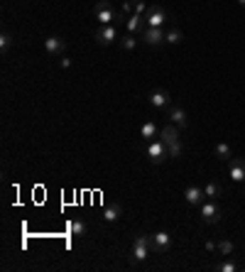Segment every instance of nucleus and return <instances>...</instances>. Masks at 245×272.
<instances>
[{
    "label": "nucleus",
    "mask_w": 245,
    "mask_h": 272,
    "mask_svg": "<svg viewBox=\"0 0 245 272\" xmlns=\"http://www.w3.org/2000/svg\"><path fill=\"white\" fill-rule=\"evenodd\" d=\"M152 252V235H137L133 240V250H130V262L137 265V262H145Z\"/></svg>",
    "instance_id": "f257e3e1"
},
{
    "label": "nucleus",
    "mask_w": 245,
    "mask_h": 272,
    "mask_svg": "<svg viewBox=\"0 0 245 272\" xmlns=\"http://www.w3.org/2000/svg\"><path fill=\"white\" fill-rule=\"evenodd\" d=\"M93 20H98L101 25H115V20H120V15L113 10V5H111V3L101 0V3L93 8Z\"/></svg>",
    "instance_id": "f03ea898"
},
{
    "label": "nucleus",
    "mask_w": 245,
    "mask_h": 272,
    "mask_svg": "<svg viewBox=\"0 0 245 272\" xmlns=\"http://www.w3.org/2000/svg\"><path fill=\"white\" fill-rule=\"evenodd\" d=\"M147 157H150V162L152 164H162L169 155H167V145L162 142V140H150L147 142Z\"/></svg>",
    "instance_id": "7ed1b4c3"
},
{
    "label": "nucleus",
    "mask_w": 245,
    "mask_h": 272,
    "mask_svg": "<svg viewBox=\"0 0 245 272\" xmlns=\"http://www.w3.org/2000/svg\"><path fill=\"white\" fill-rule=\"evenodd\" d=\"M167 20H169V18H167L164 8H159V5H150L147 13H145V23H147V27H162Z\"/></svg>",
    "instance_id": "20e7f679"
},
{
    "label": "nucleus",
    "mask_w": 245,
    "mask_h": 272,
    "mask_svg": "<svg viewBox=\"0 0 245 272\" xmlns=\"http://www.w3.org/2000/svg\"><path fill=\"white\" fill-rule=\"evenodd\" d=\"M150 103H152L155 108L164 111V108L172 106V96H169L164 89H155V91H150Z\"/></svg>",
    "instance_id": "39448f33"
},
{
    "label": "nucleus",
    "mask_w": 245,
    "mask_h": 272,
    "mask_svg": "<svg viewBox=\"0 0 245 272\" xmlns=\"http://www.w3.org/2000/svg\"><path fill=\"white\" fill-rule=\"evenodd\" d=\"M221 213H223V211H221L211 199H208V204L201 206V218H203V223H218V221H221Z\"/></svg>",
    "instance_id": "423d86ee"
},
{
    "label": "nucleus",
    "mask_w": 245,
    "mask_h": 272,
    "mask_svg": "<svg viewBox=\"0 0 245 272\" xmlns=\"http://www.w3.org/2000/svg\"><path fill=\"white\" fill-rule=\"evenodd\" d=\"M169 248H172V235H169V233L159 230V233L152 235V250H155V252H167Z\"/></svg>",
    "instance_id": "0eeeda50"
},
{
    "label": "nucleus",
    "mask_w": 245,
    "mask_h": 272,
    "mask_svg": "<svg viewBox=\"0 0 245 272\" xmlns=\"http://www.w3.org/2000/svg\"><path fill=\"white\" fill-rule=\"evenodd\" d=\"M164 35H167V32H162V27H147V30H142V40H145L150 47L162 45V42H164Z\"/></svg>",
    "instance_id": "6e6552de"
},
{
    "label": "nucleus",
    "mask_w": 245,
    "mask_h": 272,
    "mask_svg": "<svg viewBox=\"0 0 245 272\" xmlns=\"http://www.w3.org/2000/svg\"><path fill=\"white\" fill-rule=\"evenodd\" d=\"M167 113H169V120H172L179 130L189 125V120H186V111H184L181 106H169V108H167Z\"/></svg>",
    "instance_id": "1a4fd4ad"
},
{
    "label": "nucleus",
    "mask_w": 245,
    "mask_h": 272,
    "mask_svg": "<svg viewBox=\"0 0 245 272\" xmlns=\"http://www.w3.org/2000/svg\"><path fill=\"white\" fill-rule=\"evenodd\" d=\"M96 40H98V45H111V42H115V40H118L115 25H103V27L96 32Z\"/></svg>",
    "instance_id": "9d476101"
},
{
    "label": "nucleus",
    "mask_w": 245,
    "mask_h": 272,
    "mask_svg": "<svg viewBox=\"0 0 245 272\" xmlns=\"http://www.w3.org/2000/svg\"><path fill=\"white\" fill-rule=\"evenodd\" d=\"M64 49H67V42H64L62 37H49V40H45V52H47V54L57 57V54H64Z\"/></svg>",
    "instance_id": "9b49d317"
},
{
    "label": "nucleus",
    "mask_w": 245,
    "mask_h": 272,
    "mask_svg": "<svg viewBox=\"0 0 245 272\" xmlns=\"http://www.w3.org/2000/svg\"><path fill=\"white\" fill-rule=\"evenodd\" d=\"M228 172L233 181H245V159H230Z\"/></svg>",
    "instance_id": "f8f14e48"
},
{
    "label": "nucleus",
    "mask_w": 245,
    "mask_h": 272,
    "mask_svg": "<svg viewBox=\"0 0 245 272\" xmlns=\"http://www.w3.org/2000/svg\"><path fill=\"white\" fill-rule=\"evenodd\" d=\"M203 189H199V186H186V191H184V199H186V204L189 206H199L201 201H203Z\"/></svg>",
    "instance_id": "ddd939ff"
},
{
    "label": "nucleus",
    "mask_w": 245,
    "mask_h": 272,
    "mask_svg": "<svg viewBox=\"0 0 245 272\" xmlns=\"http://www.w3.org/2000/svg\"><path fill=\"white\" fill-rule=\"evenodd\" d=\"M159 137H162V142H164V145H172V142H177V140H179V128H177L174 123H169V125H164V128H162Z\"/></svg>",
    "instance_id": "4468645a"
},
{
    "label": "nucleus",
    "mask_w": 245,
    "mask_h": 272,
    "mask_svg": "<svg viewBox=\"0 0 245 272\" xmlns=\"http://www.w3.org/2000/svg\"><path fill=\"white\" fill-rule=\"evenodd\" d=\"M145 25H147V23H145V18H142V15H137V13H133V15L125 20V27H128V32H130V35L140 32Z\"/></svg>",
    "instance_id": "2eb2a0df"
},
{
    "label": "nucleus",
    "mask_w": 245,
    "mask_h": 272,
    "mask_svg": "<svg viewBox=\"0 0 245 272\" xmlns=\"http://www.w3.org/2000/svg\"><path fill=\"white\" fill-rule=\"evenodd\" d=\"M120 213H123V206H120V204H111V206L103 208V221H106V223H113V221L120 218Z\"/></svg>",
    "instance_id": "dca6fc26"
},
{
    "label": "nucleus",
    "mask_w": 245,
    "mask_h": 272,
    "mask_svg": "<svg viewBox=\"0 0 245 272\" xmlns=\"http://www.w3.org/2000/svg\"><path fill=\"white\" fill-rule=\"evenodd\" d=\"M69 230H71V235H86L89 226H86V221H81V218H74V221L69 223Z\"/></svg>",
    "instance_id": "f3484780"
},
{
    "label": "nucleus",
    "mask_w": 245,
    "mask_h": 272,
    "mask_svg": "<svg viewBox=\"0 0 245 272\" xmlns=\"http://www.w3.org/2000/svg\"><path fill=\"white\" fill-rule=\"evenodd\" d=\"M203 194H206V199H218L221 196V184H216V181H208L206 186H203Z\"/></svg>",
    "instance_id": "a211bd4d"
},
{
    "label": "nucleus",
    "mask_w": 245,
    "mask_h": 272,
    "mask_svg": "<svg viewBox=\"0 0 245 272\" xmlns=\"http://www.w3.org/2000/svg\"><path fill=\"white\" fill-rule=\"evenodd\" d=\"M140 135H142V140H147V142H150V140L157 135V125H155V123H145V125L140 128Z\"/></svg>",
    "instance_id": "6ab92c4d"
},
{
    "label": "nucleus",
    "mask_w": 245,
    "mask_h": 272,
    "mask_svg": "<svg viewBox=\"0 0 245 272\" xmlns=\"http://www.w3.org/2000/svg\"><path fill=\"white\" fill-rule=\"evenodd\" d=\"M230 155H233V150H230L228 142H218L216 145V157L218 159H230Z\"/></svg>",
    "instance_id": "aec40b11"
},
{
    "label": "nucleus",
    "mask_w": 245,
    "mask_h": 272,
    "mask_svg": "<svg viewBox=\"0 0 245 272\" xmlns=\"http://www.w3.org/2000/svg\"><path fill=\"white\" fill-rule=\"evenodd\" d=\"M184 40V35H181V30H177V27H172L167 35H164V42H169V45H179Z\"/></svg>",
    "instance_id": "412c9836"
},
{
    "label": "nucleus",
    "mask_w": 245,
    "mask_h": 272,
    "mask_svg": "<svg viewBox=\"0 0 245 272\" xmlns=\"http://www.w3.org/2000/svg\"><path fill=\"white\" fill-rule=\"evenodd\" d=\"M13 47V35L5 30L3 35H0V49H3V54H8V49Z\"/></svg>",
    "instance_id": "4be33fe9"
},
{
    "label": "nucleus",
    "mask_w": 245,
    "mask_h": 272,
    "mask_svg": "<svg viewBox=\"0 0 245 272\" xmlns=\"http://www.w3.org/2000/svg\"><path fill=\"white\" fill-rule=\"evenodd\" d=\"M181 150H184V147H181V142H179V140H177V142H172V145H167V155H169L172 159H177V157L181 155Z\"/></svg>",
    "instance_id": "5701e85b"
},
{
    "label": "nucleus",
    "mask_w": 245,
    "mask_h": 272,
    "mask_svg": "<svg viewBox=\"0 0 245 272\" xmlns=\"http://www.w3.org/2000/svg\"><path fill=\"white\" fill-rule=\"evenodd\" d=\"M233 250H235V245H233L230 240H221V243H218V252H221V255H230Z\"/></svg>",
    "instance_id": "b1692460"
},
{
    "label": "nucleus",
    "mask_w": 245,
    "mask_h": 272,
    "mask_svg": "<svg viewBox=\"0 0 245 272\" xmlns=\"http://www.w3.org/2000/svg\"><path fill=\"white\" fill-rule=\"evenodd\" d=\"M120 45H123V49H135V47H137V40H135L133 35H128V37L120 42Z\"/></svg>",
    "instance_id": "393cba45"
},
{
    "label": "nucleus",
    "mask_w": 245,
    "mask_h": 272,
    "mask_svg": "<svg viewBox=\"0 0 245 272\" xmlns=\"http://www.w3.org/2000/svg\"><path fill=\"white\" fill-rule=\"evenodd\" d=\"M216 270H221V272H235V270H238V267H235V265H233V262H223V265H218V267H216Z\"/></svg>",
    "instance_id": "a878e982"
},
{
    "label": "nucleus",
    "mask_w": 245,
    "mask_h": 272,
    "mask_svg": "<svg viewBox=\"0 0 245 272\" xmlns=\"http://www.w3.org/2000/svg\"><path fill=\"white\" fill-rule=\"evenodd\" d=\"M216 248H218V245H216V243H211V240H208V243H206V250H211V252H213V250H216Z\"/></svg>",
    "instance_id": "bb28decb"
},
{
    "label": "nucleus",
    "mask_w": 245,
    "mask_h": 272,
    "mask_svg": "<svg viewBox=\"0 0 245 272\" xmlns=\"http://www.w3.org/2000/svg\"><path fill=\"white\" fill-rule=\"evenodd\" d=\"M238 3H240V8H245V0H238Z\"/></svg>",
    "instance_id": "cd10ccee"
}]
</instances>
